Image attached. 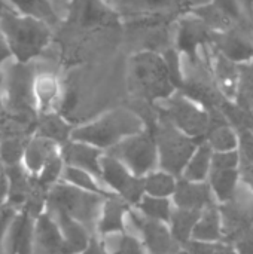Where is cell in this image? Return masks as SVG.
<instances>
[{
	"label": "cell",
	"mask_w": 253,
	"mask_h": 254,
	"mask_svg": "<svg viewBox=\"0 0 253 254\" xmlns=\"http://www.w3.org/2000/svg\"><path fill=\"white\" fill-rule=\"evenodd\" d=\"M127 86L137 103L155 106L179 91L164 54L146 49L133 54L127 65Z\"/></svg>",
	"instance_id": "obj_1"
},
{
	"label": "cell",
	"mask_w": 253,
	"mask_h": 254,
	"mask_svg": "<svg viewBox=\"0 0 253 254\" xmlns=\"http://www.w3.org/2000/svg\"><path fill=\"white\" fill-rule=\"evenodd\" d=\"M146 128L143 118L130 106H118L103 112L97 118L75 125L72 138L109 152L125 138Z\"/></svg>",
	"instance_id": "obj_2"
},
{
	"label": "cell",
	"mask_w": 253,
	"mask_h": 254,
	"mask_svg": "<svg viewBox=\"0 0 253 254\" xmlns=\"http://www.w3.org/2000/svg\"><path fill=\"white\" fill-rule=\"evenodd\" d=\"M0 34L16 63L28 64L39 57L51 40L49 24L12 10H4L0 16Z\"/></svg>",
	"instance_id": "obj_3"
},
{
	"label": "cell",
	"mask_w": 253,
	"mask_h": 254,
	"mask_svg": "<svg viewBox=\"0 0 253 254\" xmlns=\"http://www.w3.org/2000/svg\"><path fill=\"white\" fill-rule=\"evenodd\" d=\"M106 198V195L82 190L60 182L48 192L45 208L57 210L70 216L84 225L92 235H97V226Z\"/></svg>",
	"instance_id": "obj_4"
},
{
	"label": "cell",
	"mask_w": 253,
	"mask_h": 254,
	"mask_svg": "<svg viewBox=\"0 0 253 254\" xmlns=\"http://www.w3.org/2000/svg\"><path fill=\"white\" fill-rule=\"evenodd\" d=\"M224 241L231 244L239 254H253V192L240 185L237 193L219 204Z\"/></svg>",
	"instance_id": "obj_5"
},
{
	"label": "cell",
	"mask_w": 253,
	"mask_h": 254,
	"mask_svg": "<svg viewBox=\"0 0 253 254\" xmlns=\"http://www.w3.org/2000/svg\"><path fill=\"white\" fill-rule=\"evenodd\" d=\"M154 131L157 147H158V168L176 176H182L188 161L200 144L198 140L186 135L177 129L171 122L158 113V119L152 127H146Z\"/></svg>",
	"instance_id": "obj_6"
},
{
	"label": "cell",
	"mask_w": 253,
	"mask_h": 254,
	"mask_svg": "<svg viewBox=\"0 0 253 254\" xmlns=\"http://www.w3.org/2000/svg\"><path fill=\"white\" fill-rule=\"evenodd\" d=\"M155 107L158 113L171 122L177 129L198 141H203L210 131L213 121L212 113L180 91L167 100L157 103Z\"/></svg>",
	"instance_id": "obj_7"
},
{
	"label": "cell",
	"mask_w": 253,
	"mask_h": 254,
	"mask_svg": "<svg viewBox=\"0 0 253 254\" xmlns=\"http://www.w3.org/2000/svg\"><path fill=\"white\" fill-rule=\"evenodd\" d=\"M106 153L116 158L139 177H145L146 174L158 170L160 165L158 147L151 128H145L139 134L125 138Z\"/></svg>",
	"instance_id": "obj_8"
},
{
	"label": "cell",
	"mask_w": 253,
	"mask_h": 254,
	"mask_svg": "<svg viewBox=\"0 0 253 254\" xmlns=\"http://www.w3.org/2000/svg\"><path fill=\"white\" fill-rule=\"evenodd\" d=\"M127 231L142 240L148 254H177L183 249L167 223L148 219L133 207L127 217Z\"/></svg>",
	"instance_id": "obj_9"
},
{
	"label": "cell",
	"mask_w": 253,
	"mask_h": 254,
	"mask_svg": "<svg viewBox=\"0 0 253 254\" xmlns=\"http://www.w3.org/2000/svg\"><path fill=\"white\" fill-rule=\"evenodd\" d=\"M36 74L30 70L28 64H12L4 79V103L6 110L18 116L37 115L34 103V85Z\"/></svg>",
	"instance_id": "obj_10"
},
{
	"label": "cell",
	"mask_w": 253,
	"mask_h": 254,
	"mask_svg": "<svg viewBox=\"0 0 253 254\" xmlns=\"http://www.w3.org/2000/svg\"><path fill=\"white\" fill-rule=\"evenodd\" d=\"M101 182L112 195L121 198L130 207H136L145 195L143 177L131 173L109 153H104L101 159Z\"/></svg>",
	"instance_id": "obj_11"
},
{
	"label": "cell",
	"mask_w": 253,
	"mask_h": 254,
	"mask_svg": "<svg viewBox=\"0 0 253 254\" xmlns=\"http://www.w3.org/2000/svg\"><path fill=\"white\" fill-rule=\"evenodd\" d=\"M213 30L194 12L185 13L179 18L176 33V51L188 57L191 61H198V51L212 45Z\"/></svg>",
	"instance_id": "obj_12"
},
{
	"label": "cell",
	"mask_w": 253,
	"mask_h": 254,
	"mask_svg": "<svg viewBox=\"0 0 253 254\" xmlns=\"http://www.w3.org/2000/svg\"><path fill=\"white\" fill-rule=\"evenodd\" d=\"M34 219L28 208L18 211L7 231L3 254H34Z\"/></svg>",
	"instance_id": "obj_13"
},
{
	"label": "cell",
	"mask_w": 253,
	"mask_h": 254,
	"mask_svg": "<svg viewBox=\"0 0 253 254\" xmlns=\"http://www.w3.org/2000/svg\"><path fill=\"white\" fill-rule=\"evenodd\" d=\"M34 254H69L55 219L45 208L34 219Z\"/></svg>",
	"instance_id": "obj_14"
},
{
	"label": "cell",
	"mask_w": 253,
	"mask_h": 254,
	"mask_svg": "<svg viewBox=\"0 0 253 254\" xmlns=\"http://www.w3.org/2000/svg\"><path fill=\"white\" fill-rule=\"evenodd\" d=\"M60 155L61 146L58 143L34 132L25 143L22 167L31 177H37L40 171Z\"/></svg>",
	"instance_id": "obj_15"
},
{
	"label": "cell",
	"mask_w": 253,
	"mask_h": 254,
	"mask_svg": "<svg viewBox=\"0 0 253 254\" xmlns=\"http://www.w3.org/2000/svg\"><path fill=\"white\" fill-rule=\"evenodd\" d=\"M173 204L179 208L204 211L206 208L218 204L209 182H191L183 177L177 179Z\"/></svg>",
	"instance_id": "obj_16"
},
{
	"label": "cell",
	"mask_w": 253,
	"mask_h": 254,
	"mask_svg": "<svg viewBox=\"0 0 253 254\" xmlns=\"http://www.w3.org/2000/svg\"><path fill=\"white\" fill-rule=\"evenodd\" d=\"M104 153L106 152H103L98 147L76 140H69L61 146V156L67 167L88 171L95 177H98L100 180H101V159Z\"/></svg>",
	"instance_id": "obj_17"
},
{
	"label": "cell",
	"mask_w": 253,
	"mask_h": 254,
	"mask_svg": "<svg viewBox=\"0 0 253 254\" xmlns=\"http://www.w3.org/2000/svg\"><path fill=\"white\" fill-rule=\"evenodd\" d=\"M191 12L197 13L213 31H228L233 21L240 18L239 0H212L210 3L194 7Z\"/></svg>",
	"instance_id": "obj_18"
},
{
	"label": "cell",
	"mask_w": 253,
	"mask_h": 254,
	"mask_svg": "<svg viewBox=\"0 0 253 254\" xmlns=\"http://www.w3.org/2000/svg\"><path fill=\"white\" fill-rule=\"evenodd\" d=\"M210 68H212L215 86L219 89V92L224 95L225 100L234 103L239 91L242 65L230 61L222 54L215 51L210 58Z\"/></svg>",
	"instance_id": "obj_19"
},
{
	"label": "cell",
	"mask_w": 253,
	"mask_h": 254,
	"mask_svg": "<svg viewBox=\"0 0 253 254\" xmlns=\"http://www.w3.org/2000/svg\"><path fill=\"white\" fill-rule=\"evenodd\" d=\"M33 92H34L37 115L60 112V106L64 97V89L60 80L52 73L36 74Z\"/></svg>",
	"instance_id": "obj_20"
},
{
	"label": "cell",
	"mask_w": 253,
	"mask_h": 254,
	"mask_svg": "<svg viewBox=\"0 0 253 254\" xmlns=\"http://www.w3.org/2000/svg\"><path fill=\"white\" fill-rule=\"evenodd\" d=\"M212 45L215 51H218L236 64L243 65L253 61V45L240 34L231 31L213 33Z\"/></svg>",
	"instance_id": "obj_21"
},
{
	"label": "cell",
	"mask_w": 253,
	"mask_h": 254,
	"mask_svg": "<svg viewBox=\"0 0 253 254\" xmlns=\"http://www.w3.org/2000/svg\"><path fill=\"white\" fill-rule=\"evenodd\" d=\"M131 207L121 198L112 195L107 196L100 214L97 237H106L127 231V217Z\"/></svg>",
	"instance_id": "obj_22"
},
{
	"label": "cell",
	"mask_w": 253,
	"mask_h": 254,
	"mask_svg": "<svg viewBox=\"0 0 253 254\" xmlns=\"http://www.w3.org/2000/svg\"><path fill=\"white\" fill-rule=\"evenodd\" d=\"M45 210L49 211L52 217L55 219L60 228V232L64 238V243L67 246L69 254H79L89 244L92 237H97V235H92L84 225H81L70 216L57 210H48V208Z\"/></svg>",
	"instance_id": "obj_23"
},
{
	"label": "cell",
	"mask_w": 253,
	"mask_h": 254,
	"mask_svg": "<svg viewBox=\"0 0 253 254\" xmlns=\"http://www.w3.org/2000/svg\"><path fill=\"white\" fill-rule=\"evenodd\" d=\"M212 118H213L212 127L204 140L212 146L215 152L239 150L240 146L239 129L228 121L225 115H215Z\"/></svg>",
	"instance_id": "obj_24"
},
{
	"label": "cell",
	"mask_w": 253,
	"mask_h": 254,
	"mask_svg": "<svg viewBox=\"0 0 253 254\" xmlns=\"http://www.w3.org/2000/svg\"><path fill=\"white\" fill-rule=\"evenodd\" d=\"M218 204L230 201L242 185L240 168H212L207 179Z\"/></svg>",
	"instance_id": "obj_25"
},
{
	"label": "cell",
	"mask_w": 253,
	"mask_h": 254,
	"mask_svg": "<svg viewBox=\"0 0 253 254\" xmlns=\"http://www.w3.org/2000/svg\"><path fill=\"white\" fill-rule=\"evenodd\" d=\"M213 153L215 150L206 140L200 141V144L197 146L195 152L188 161L180 177L191 180V182H207L210 171H212Z\"/></svg>",
	"instance_id": "obj_26"
},
{
	"label": "cell",
	"mask_w": 253,
	"mask_h": 254,
	"mask_svg": "<svg viewBox=\"0 0 253 254\" xmlns=\"http://www.w3.org/2000/svg\"><path fill=\"white\" fill-rule=\"evenodd\" d=\"M192 240L201 243H219L224 241V231H222V217L219 204H215L206 208L201 213V217L195 226Z\"/></svg>",
	"instance_id": "obj_27"
},
{
	"label": "cell",
	"mask_w": 253,
	"mask_h": 254,
	"mask_svg": "<svg viewBox=\"0 0 253 254\" xmlns=\"http://www.w3.org/2000/svg\"><path fill=\"white\" fill-rule=\"evenodd\" d=\"M201 213L203 211L174 207L171 217L169 220V228H170L173 237L176 238V241L182 247H185L192 240V235H194L195 226L201 217Z\"/></svg>",
	"instance_id": "obj_28"
},
{
	"label": "cell",
	"mask_w": 253,
	"mask_h": 254,
	"mask_svg": "<svg viewBox=\"0 0 253 254\" xmlns=\"http://www.w3.org/2000/svg\"><path fill=\"white\" fill-rule=\"evenodd\" d=\"M39 116H40V119H39L37 129H36L37 134L54 140L60 146H63L64 143H67L72 138L75 125H72L66 116H63L58 112L39 115Z\"/></svg>",
	"instance_id": "obj_29"
},
{
	"label": "cell",
	"mask_w": 253,
	"mask_h": 254,
	"mask_svg": "<svg viewBox=\"0 0 253 254\" xmlns=\"http://www.w3.org/2000/svg\"><path fill=\"white\" fill-rule=\"evenodd\" d=\"M183 0H121L116 10L128 12L140 16L161 15L179 7Z\"/></svg>",
	"instance_id": "obj_30"
},
{
	"label": "cell",
	"mask_w": 253,
	"mask_h": 254,
	"mask_svg": "<svg viewBox=\"0 0 253 254\" xmlns=\"http://www.w3.org/2000/svg\"><path fill=\"white\" fill-rule=\"evenodd\" d=\"M177 186V177L158 168L143 177L145 195L157 198H173Z\"/></svg>",
	"instance_id": "obj_31"
},
{
	"label": "cell",
	"mask_w": 253,
	"mask_h": 254,
	"mask_svg": "<svg viewBox=\"0 0 253 254\" xmlns=\"http://www.w3.org/2000/svg\"><path fill=\"white\" fill-rule=\"evenodd\" d=\"M98 238L109 254H148L142 240L128 231Z\"/></svg>",
	"instance_id": "obj_32"
},
{
	"label": "cell",
	"mask_w": 253,
	"mask_h": 254,
	"mask_svg": "<svg viewBox=\"0 0 253 254\" xmlns=\"http://www.w3.org/2000/svg\"><path fill=\"white\" fill-rule=\"evenodd\" d=\"M61 182H64L67 185H72L75 188H79L82 190H88V192L112 196V193L107 190V188L103 185V182L98 177H95L94 174H91L88 171L79 170V168H73V167H67L66 165Z\"/></svg>",
	"instance_id": "obj_33"
},
{
	"label": "cell",
	"mask_w": 253,
	"mask_h": 254,
	"mask_svg": "<svg viewBox=\"0 0 253 254\" xmlns=\"http://www.w3.org/2000/svg\"><path fill=\"white\" fill-rule=\"evenodd\" d=\"M133 208H136L140 214H143L148 219L164 222L169 225V220L174 210V204L171 198H157V196L143 195L140 202Z\"/></svg>",
	"instance_id": "obj_34"
},
{
	"label": "cell",
	"mask_w": 253,
	"mask_h": 254,
	"mask_svg": "<svg viewBox=\"0 0 253 254\" xmlns=\"http://www.w3.org/2000/svg\"><path fill=\"white\" fill-rule=\"evenodd\" d=\"M82 21L88 25H112L119 21V13L103 0H85Z\"/></svg>",
	"instance_id": "obj_35"
},
{
	"label": "cell",
	"mask_w": 253,
	"mask_h": 254,
	"mask_svg": "<svg viewBox=\"0 0 253 254\" xmlns=\"http://www.w3.org/2000/svg\"><path fill=\"white\" fill-rule=\"evenodd\" d=\"M240 134V177L242 183L253 192V132L249 128H237Z\"/></svg>",
	"instance_id": "obj_36"
},
{
	"label": "cell",
	"mask_w": 253,
	"mask_h": 254,
	"mask_svg": "<svg viewBox=\"0 0 253 254\" xmlns=\"http://www.w3.org/2000/svg\"><path fill=\"white\" fill-rule=\"evenodd\" d=\"M15 12L42 19L48 24L55 21V10L49 0H7Z\"/></svg>",
	"instance_id": "obj_37"
},
{
	"label": "cell",
	"mask_w": 253,
	"mask_h": 254,
	"mask_svg": "<svg viewBox=\"0 0 253 254\" xmlns=\"http://www.w3.org/2000/svg\"><path fill=\"white\" fill-rule=\"evenodd\" d=\"M27 141L18 138H7L0 141V165L3 168H10L22 164V155Z\"/></svg>",
	"instance_id": "obj_38"
},
{
	"label": "cell",
	"mask_w": 253,
	"mask_h": 254,
	"mask_svg": "<svg viewBox=\"0 0 253 254\" xmlns=\"http://www.w3.org/2000/svg\"><path fill=\"white\" fill-rule=\"evenodd\" d=\"M183 249L189 254H239L231 244L225 241L201 243V241L191 240Z\"/></svg>",
	"instance_id": "obj_39"
},
{
	"label": "cell",
	"mask_w": 253,
	"mask_h": 254,
	"mask_svg": "<svg viewBox=\"0 0 253 254\" xmlns=\"http://www.w3.org/2000/svg\"><path fill=\"white\" fill-rule=\"evenodd\" d=\"M18 211H19V208H16L10 202H7L3 207H0V253H3V247H4V240H6L7 231H9L15 216L18 214Z\"/></svg>",
	"instance_id": "obj_40"
},
{
	"label": "cell",
	"mask_w": 253,
	"mask_h": 254,
	"mask_svg": "<svg viewBox=\"0 0 253 254\" xmlns=\"http://www.w3.org/2000/svg\"><path fill=\"white\" fill-rule=\"evenodd\" d=\"M79 254H109L106 252L101 240L98 237H92V240L89 241V244Z\"/></svg>",
	"instance_id": "obj_41"
},
{
	"label": "cell",
	"mask_w": 253,
	"mask_h": 254,
	"mask_svg": "<svg viewBox=\"0 0 253 254\" xmlns=\"http://www.w3.org/2000/svg\"><path fill=\"white\" fill-rule=\"evenodd\" d=\"M9 202V183L4 170L0 165V207Z\"/></svg>",
	"instance_id": "obj_42"
},
{
	"label": "cell",
	"mask_w": 253,
	"mask_h": 254,
	"mask_svg": "<svg viewBox=\"0 0 253 254\" xmlns=\"http://www.w3.org/2000/svg\"><path fill=\"white\" fill-rule=\"evenodd\" d=\"M12 58H13V55H12V52H10V48L7 46L6 40H4L3 36L0 34V68H1L9 60H12Z\"/></svg>",
	"instance_id": "obj_43"
},
{
	"label": "cell",
	"mask_w": 253,
	"mask_h": 254,
	"mask_svg": "<svg viewBox=\"0 0 253 254\" xmlns=\"http://www.w3.org/2000/svg\"><path fill=\"white\" fill-rule=\"evenodd\" d=\"M212 0H183V3L185 4H188L191 9H194V7H200V6H204V4H207V3H210Z\"/></svg>",
	"instance_id": "obj_44"
},
{
	"label": "cell",
	"mask_w": 253,
	"mask_h": 254,
	"mask_svg": "<svg viewBox=\"0 0 253 254\" xmlns=\"http://www.w3.org/2000/svg\"><path fill=\"white\" fill-rule=\"evenodd\" d=\"M6 110V103H4V97H3V92L0 91V115H3Z\"/></svg>",
	"instance_id": "obj_45"
},
{
	"label": "cell",
	"mask_w": 253,
	"mask_h": 254,
	"mask_svg": "<svg viewBox=\"0 0 253 254\" xmlns=\"http://www.w3.org/2000/svg\"><path fill=\"white\" fill-rule=\"evenodd\" d=\"M4 10H3V7H1V4H0V16H1V13H3Z\"/></svg>",
	"instance_id": "obj_46"
},
{
	"label": "cell",
	"mask_w": 253,
	"mask_h": 254,
	"mask_svg": "<svg viewBox=\"0 0 253 254\" xmlns=\"http://www.w3.org/2000/svg\"><path fill=\"white\" fill-rule=\"evenodd\" d=\"M243 1H248V3H253V0H243Z\"/></svg>",
	"instance_id": "obj_47"
}]
</instances>
